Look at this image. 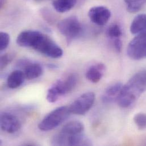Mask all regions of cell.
<instances>
[{"instance_id":"6da1fadb","label":"cell","mask_w":146,"mask_h":146,"mask_svg":"<svg viewBox=\"0 0 146 146\" xmlns=\"http://www.w3.org/2000/svg\"><path fill=\"white\" fill-rule=\"evenodd\" d=\"M22 46L31 48L48 57L58 59L63 56L62 48L46 34L35 30H26L21 37Z\"/></svg>"},{"instance_id":"7a4b0ae2","label":"cell","mask_w":146,"mask_h":146,"mask_svg":"<svg viewBox=\"0 0 146 146\" xmlns=\"http://www.w3.org/2000/svg\"><path fill=\"white\" fill-rule=\"evenodd\" d=\"M146 90V70L135 73L123 85L117 99L118 105L127 108L133 104Z\"/></svg>"},{"instance_id":"3957f363","label":"cell","mask_w":146,"mask_h":146,"mask_svg":"<svg viewBox=\"0 0 146 146\" xmlns=\"http://www.w3.org/2000/svg\"><path fill=\"white\" fill-rule=\"evenodd\" d=\"M70 114L69 106H63L57 108L46 115L38 125V128L43 131L54 130L64 122Z\"/></svg>"},{"instance_id":"277c9868","label":"cell","mask_w":146,"mask_h":146,"mask_svg":"<svg viewBox=\"0 0 146 146\" xmlns=\"http://www.w3.org/2000/svg\"><path fill=\"white\" fill-rule=\"evenodd\" d=\"M60 33L66 37L68 44H70L82 32L81 25L75 16H71L62 20L58 25Z\"/></svg>"},{"instance_id":"5b68a950","label":"cell","mask_w":146,"mask_h":146,"mask_svg":"<svg viewBox=\"0 0 146 146\" xmlns=\"http://www.w3.org/2000/svg\"><path fill=\"white\" fill-rule=\"evenodd\" d=\"M127 53L130 58L139 60L146 58V31L135 36L129 43Z\"/></svg>"},{"instance_id":"8992f818","label":"cell","mask_w":146,"mask_h":146,"mask_svg":"<svg viewBox=\"0 0 146 146\" xmlns=\"http://www.w3.org/2000/svg\"><path fill=\"white\" fill-rule=\"evenodd\" d=\"M95 101V94L89 92L77 98L69 106L71 113L82 115L86 114L92 107Z\"/></svg>"},{"instance_id":"52a82bcc","label":"cell","mask_w":146,"mask_h":146,"mask_svg":"<svg viewBox=\"0 0 146 146\" xmlns=\"http://www.w3.org/2000/svg\"><path fill=\"white\" fill-rule=\"evenodd\" d=\"M111 11L106 7L102 6L92 7L88 12L90 21L98 26L106 25L111 17Z\"/></svg>"},{"instance_id":"ba28073f","label":"cell","mask_w":146,"mask_h":146,"mask_svg":"<svg viewBox=\"0 0 146 146\" xmlns=\"http://www.w3.org/2000/svg\"><path fill=\"white\" fill-rule=\"evenodd\" d=\"M0 122L1 129L9 134L17 132L21 127V123L18 117L10 113H2Z\"/></svg>"},{"instance_id":"9c48e42d","label":"cell","mask_w":146,"mask_h":146,"mask_svg":"<svg viewBox=\"0 0 146 146\" xmlns=\"http://www.w3.org/2000/svg\"><path fill=\"white\" fill-rule=\"evenodd\" d=\"M77 82V77L74 74H70L64 78L59 79L52 85L60 96L71 92Z\"/></svg>"},{"instance_id":"30bf717a","label":"cell","mask_w":146,"mask_h":146,"mask_svg":"<svg viewBox=\"0 0 146 146\" xmlns=\"http://www.w3.org/2000/svg\"><path fill=\"white\" fill-rule=\"evenodd\" d=\"M18 66L23 67L26 79L34 80L39 77L43 73L42 67L38 63L27 60H22L18 62Z\"/></svg>"},{"instance_id":"8fae6325","label":"cell","mask_w":146,"mask_h":146,"mask_svg":"<svg viewBox=\"0 0 146 146\" xmlns=\"http://www.w3.org/2000/svg\"><path fill=\"white\" fill-rule=\"evenodd\" d=\"M105 71V66L102 63H99L91 66L86 72V78L93 83L98 82L102 78Z\"/></svg>"},{"instance_id":"7c38bea8","label":"cell","mask_w":146,"mask_h":146,"mask_svg":"<svg viewBox=\"0 0 146 146\" xmlns=\"http://www.w3.org/2000/svg\"><path fill=\"white\" fill-rule=\"evenodd\" d=\"M122 86L123 84L121 82H116L108 87L102 97L103 101L105 103H109L114 100H117Z\"/></svg>"},{"instance_id":"4fadbf2b","label":"cell","mask_w":146,"mask_h":146,"mask_svg":"<svg viewBox=\"0 0 146 146\" xmlns=\"http://www.w3.org/2000/svg\"><path fill=\"white\" fill-rule=\"evenodd\" d=\"M26 78L24 72L19 70L10 73L7 79V85L10 89H16L22 85Z\"/></svg>"},{"instance_id":"5bb4252c","label":"cell","mask_w":146,"mask_h":146,"mask_svg":"<svg viewBox=\"0 0 146 146\" xmlns=\"http://www.w3.org/2000/svg\"><path fill=\"white\" fill-rule=\"evenodd\" d=\"M146 31V14H141L137 15L131 22L130 32L137 35Z\"/></svg>"},{"instance_id":"9a60e30c","label":"cell","mask_w":146,"mask_h":146,"mask_svg":"<svg viewBox=\"0 0 146 146\" xmlns=\"http://www.w3.org/2000/svg\"><path fill=\"white\" fill-rule=\"evenodd\" d=\"M84 130V125L82 122L78 121H73L64 125L60 131L66 135H71L82 133Z\"/></svg>"},{"instance_id":"2e32d148","label":"cell","mask_w":146,"mask_h":146,"mask_svg":"<svg viewBox=\"0 0 146 146\" xmlns=\"http://www.w3.org/2000/svg\"><path fill=\"white\" fill-rule=\"evenodd\" d=\"M77 1V0H55L52 6L57 12L63 13L71 10L76 5Z\"/></svg>"},{"instance_id":"e0dca14e","label":"cell","mask_w":146,"mask_h":146,"mask_svg":"<svg viewBox=\"0 0 146 146\" xmlns=\"http://www.w3.org/2000/svg\"><path fill=\"white\" fill-rule=\"evenodd\" d=\"M68 146H90V140L82 133L68 135Z\"/></svg>"},{"instance_id":"ac0fdd59","label":"cell","mask_w":146,"mask_h":146,"mask_svg":"<svg viewBox=\"0 0 146 146\" xmlns=\"http://www.w3.org/2000/svg\"><path fill=\"white\" fill-rule=\"evenodd\" d=\"M124 1L127 11L131 13H135L141 9L146 0H124Z\"/></svg>"},{"instance_id":"d6986e66","label":"cell","mask_w":146,"mask_h":146,"mask_svg":"<svg viewBox=\"0 0 146 146\" xmlns=\"http://www.w3.org/2000/svg\"><path fill=\"white\" fill-rule=\"evenodd\" d=\"M108 35L112 39L120 38L122 35V31L118 24L111 25L108 30Z\"/></svg>"},{"instance_id":"ffe728a7","label":"cell","mask_w":146,"mask_h":146,"mask_svg":"<svg viewBox=\"0 0 146 146\" xmlns=\"http://www.w3.org/2000/svg\"><path fill=\"white\" fill-rule=\"evenodd\" d=\"M134 121L140 130L146 129V114L143 113H137L134 117Z\"/></svg>"},{"instance_id":"44dd1931","label":"cell","mask_w":146,"mask_h":146,"mask_svg":"<svg viewBox=\"0 0 146 146\" xmlns=\"http://www.w3.org/2000/svg\"><path fill=\"white\" fill-rule=\"evenodd\" d=\"M60 97V95L53 86L50 87L47 90L46 99L48 102L54 103L58 100Z\"/></svg>"},{"instance_id":"7402d4cb","label":"cell","mask_w":146,"mask_h":146,"mask_svg":"<svg viewBox=\"0 0 146 146\" xmlns=\"http://www.w3.org/2000/svg\"><path fill=\"white\" fill-rule=\"evenodd\" d=\"M15 55L12 53H6L1 56L0 59V67L1 70L4 69L13 60Z\"/></svg>"},{"instance_id":"603a6c76","label":"cell","mask_w":146,"mask_h":146,"mask_svg":"<svg viewBox=\"0 0 146 146\" xmlns=\"http://www.w3.org/2000/svg\"><path fill=\"white\" fill-rule=\"evenodd\" d=\"M10 36L5 32H1L0 33V50L1 51L6 50L10 43Z\"/></svg>"},{"instance_id":"cb8c5ba5","label":"cell","mask_w":146,"mask_h":146,"mask_svg":"<svg viewBox=\"0 0 146 146\" xmlns=\"http://www.w3.org/2000/svg\"><path fill=\"white\" fill-rule=\"evenodd\" d=\"M113 40V46L114 47V48L115 50L119 52L122 50V43L120 38H116Z\"/></svg>"},{"instance_id":"d4e9b609","label":"cell","mask_w":146,"mask_h":146,"mask_svg":"<svg viewBox=\"0 0 146 146\" xmlns=\"http://www.w3.org/2000/svg\"><path fill=\"white\" fill-rule=\"evenodd\" d=\"M6 0H0V6L1 8H2L3 6L5 5V4L6 3Z\"/></svg>"},{"instance_id":"484cf974","label":"cell","mask_w":146,"mask_h":146,"mask_svg":"<svg viewBox=\"0 0 146 146\" xmlns=\"http://www.w3.org/2000/svg\"><path fill=\"white\" fill-rule=\"evenodd\" d=\"M36 1H43V0H36Z\"/></svg>"}]
</instances>
